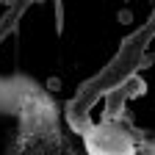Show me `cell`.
<instances>
[{"mask_svg": "<svg viewBox=\"0 0 155 155\" xmlns=\"http://www.w3.org/2000/svg\"><path fill=\"white\" fill-rule=\"evenodd\" d=\"M86 155H139V141L122 122H97L83 133Z\"/></svg>", "mask_w": 155, "mask_h": 155, "instance_id": "obj_1", "label": "cell"}, {"mask_svg": "<svg viewBox=\"0 0 155 155\" xmlns=\"http://www.w3.org/2000/svg\"><path fill=\"white\" fill-rule=\"evenodd\" d=\"M55 31L58 33L64 31V8H61V3H55Z\"/></svg>", "mask_w": 155, "mask_h": 155, "instance_id": "obj_2", "label": "cell"}, {"mask_svg": "<svg viewBox=\"0 0 155 155\" xmlns=\"http://www.w3.org/2000/svg\"><path fill=\"white\" fill-rule=\"evenodd\" d=\"M130 19H133L130 11H119V22H130Z\"/></svg>", "mask_w": 155, "mask_h": 155, "instance_id": "obj_3", "label": "cell"}, {"mask_svg": "<svg viewBox=\"0 0 155 155\" xmlns=\"http://www.w3.org/2000/svg\"><path fill=\"white\" fill-rule=\"evenodd\" d=\"M58 86H61V81H58V78H53V81H47V89H50V91H55Z\"/></svg>", "mask_w": 155, "mask_h": 155, "instance_id": "obj_4", "label": "cell"}]
</instances>
